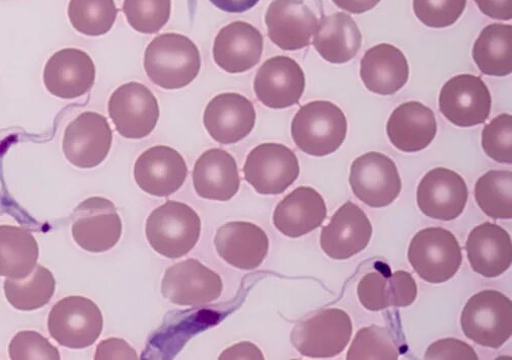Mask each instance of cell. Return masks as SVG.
<instances>
[{"label":"cell","instance_id":"6da1fadb","mask_svg":"<svg viewBox=\"0 0 512 360\" xmlns=\"http://www.w3.org/2000/svg\"><path fill=\"white\" fill-rule=\"evenodd\" d=\"M200 69L199 49L186 36L160 35L145 49L146 75L162 89L179 90L189 86L198 77Z\"/></svg>","mask_w":512,"mask_h":360},{"label":"cell","instance_id":"7a4b0ae2","mask_svg":"<svg viewBox=\"0 0 512 360\" xmlns=\"http://www.w3.org/2000/svg\"><path fill=\"white\" fill-rule=\"evenodd\" d=\"M343 111L329 101H314L303 106L291 123V136L297 147L312 157L337 152L347 135Z\"/></svg>","mask_w":512,"mask_h":360},{"label":"cell","instance_id":"3957f363","mask_svg":"<svg viewBox=\"0 0 512 360\" xmlns=\"http://www.w3.org/2000/svg\"><path fill=\"white\" fill-rule=\"evenodd\" d=\"M201 234V220L189 205L169 200L146 221L145 235L160 255L179 259L194 249Z\"/></svg>","mask_w":512,"mask_h":360},{"label":"cell","instance_id":"277c9868","mask_svg":"<svg viewBox=\"0 0 512 360\" xmlns=\"http://www.w3.org/2000/svg\"><path fill=\"white\" fill-rule=\"evenodd\" d=\"M408 260L420 278L431 284L452 279L460 270L462 248L455 235L443 228H427L412 239Z\"/></svg>","mask_w":512,"mask_h":360},{"label":"cell","instance_id":"5b68a950","mask_svg":"<svg viewBox=\"0 0 512 360\" xmlns=\"http://www.w3.org/2000/svg\"><path fill=\"white\" fill-rule=\"evenodd\" d=\"M465 336L475 343L500 348L512 334V304L503 294L487 290L474 295L461 317Z\"/></svg>","mask_w":512,"mask_h":360},{"label":"cell","instance_id":"8992f818","mask_svg":"<svg viewBox=\"0 0 512 360\" xmlns=\"http://www.w3.org/2000/svg\"><path fill=\"white\" fill-rule=\"evenodd\" d=\"M103 327L100 308L92 300L80 296L60 300L48 317L51 337L69 349H85L94 345Z\"/></svg>","mask_w":512,"mask_h":360},{"label":"cell","instance_id":"52a82bcc","mask_svg":"<svg viewBox=\"0 0 512 360\" xmlns=\"http://www.w3.org/2000/svg\"><path fill=\"white\" fill-rule=\"evenodd\" d=\"M353 332L350 316L340 309H327L299 322L291 331L292 345L304 356L326 359L339 355Z\"/></svg>","mask_w":512,"mask_h":360},{"label":"cell","instance_id":"ba28073f","mask_svg":"<svg viewBox=\"0 0 512 360\" xmlns=\"http://www.w3.org/2000/svg\"><path fill=\"white\" fill-rule=\"evenodd\" d=\"M245 180L262 195H279L300 176L297 155L284 144L262 143L248 155L244 166Z\"/></svg>","mask_w":512,"mask_h":360},{"label":"cell","instance_id":"9c48e42d","mask_svg":"<svg viewBox=\"0 0 512 360\" xmlns=\"http://www.w3.org/2000/svg\"><path fill=\"white\" fill-rule=\"evenodd\" d=\"M73 240L91 253L113 249L122 236V222L115 204L103 197H91L73 211Z\"/></svg>","mask_w":512,"mask_h":360},{"label":"cell","instance_id":"30bf717a","mask_svg":"<svg viewBox=\"0 0 512 360\" xmlns=\"http://www.w3.org/2000/svg\"><path fill=\"white\" fill-rule=\"evenodd\" d=\"M112 142L113 131L107 118L88 111L68 124L62 150L71 165L80 169H93L106 160Z\"/></svg>","mask_w":512,"mask_h":360},{"label":"cell","instance_id":"8fae6325","mask_svg":"<svg viewBox=\"0 0 512 360\" xmlns=\"http://www.w3.org/2000/svg\"><path fill=\"white\" fill-rule=\"evenodd\" d=\"M222 277L196 259H188L168 268L162 281V294L172 304L202 307L221 298Z\"/></svg>","mask_w":512,"mask_h":360},{"label":"cell","instance_id":"7c38bea8","mask_svg":"<svg viewBox=\"0 0 512 360\" xmlns=\"http://www.w3.org/2000/svg\"><path fill=\"white\" fill-rule=\"evenodd\" d=\"M108 111L118 133L128 139L149 136L160 119V106L154 93L135 82L122 85L112 94Z\"/></svg>","mask_w":512,"mask_h":360},{"label":"cell","instance_id":"4fadbf2b","mask_svg":"<svg viewBox=\"0 0 512 360\" xmlns=\"http://www.w3.org/2000/svg\"><path fill=\"white\" fill-rule=\"evenodd\" d=\"M349 183L354 195L374 208L389 206L402 190V181L395 162L377 152L354 160Z\"/></svg>","mask_w":512,"mask_h":360},{"label":"cell","instance_id":"5bb4252c","mask_svg":"<svg viewBox=\"0 0 512 360\" xmlns=\"http://www.w3.org/2000/svg\"><path fill=\"white\" fill-rule=\"evenodd\" d=\"M469 198L466 181L455 171L435 168L420 181L417 204L421 212L436 221L451 222L464 212Z\"/></svg>","mask_w":512,"mask_h":360},{"label":"cell","instance_id":"9a60e30c","mask_svg":"<svg viewBox=\"0 0 512 360\" xmlns=\"http://www.w3.org/2000/svg\"><path fill=\"white\" fill-rule=\"evenodd\" d=\"M306 89V76L301 65L287 56H275L259 68L254 82L258 101L271 109L297 105Z\"/></svg>","mask_w":512,"mask_h":360},{"label":"cell","instance_id":"2e32d148","mask_svg":"<svg viewBox=\"0 0 512 360\" xmlns=\"http://www.w3.org/2000/svg\"><path fill=\"white\" fill-rule=\"evenodd\" d=\"M43 81L51 95L63 100L78 99L93 89L96 66L87 52L77 48H65L48 59Z\"/></svg>","mask_w":512,"mask_h":360},{"label":"cell","instance_id":"e0dca14e","mask_svg":"<svg viewBox=\"0 0 512 360\" xmlns=\"http://www.w3.org/2000/svg\"><path fill=\"white\" fill-rule=\"evenodd\" d=\"M492 98L488 87L479 77L460 75L449 80L440 94V110L453 124L473 127L489 117Z\"/></svg>","mask_w":512,"mask_h":360},{"label":"cell","instance_id":"ac0fdd59","mask_svg":"<svg viewBox=\"0 0 512 360\" xmlns=\"http://www.w3.org/2000/svg\"><path fill=\"white\" fill-rule=\"evenodd\" d=\"M372 236L369 216L358 205L347 201L322 230L321 247L333 260H347L365 250Z\"/></svg>","mask_w":512,"mask_h":360},{"label":"cell","instance_id":"d6986e66","mask_svg":"<svg viewBox=\"0 0 512 360\" xmlns=\"http://www.w3.org/2000/svg\"><path fill=\"white\" fill-rule=\"evenodd\" d=\"M265 23L268 37L277 47L297 51L310 46L318 19L305 0H273Z\"/></svg>","mask_w":512,"mask_h":360},{"label":"cell","instance_id":"ffe728a7","mask_svg":"<svg viewBox=\"0 0 512 360\" xmlns=\"http://www.w3.org/2000/svg\"><path fill=\"white\" fill-rule=\"evenodd\" d=\"M254 104L237 93L215 96L204 110L203 123L218 143L234 144L246 138L256 124Z\"/></svg>","mask_w":512,"mask_h":360},{"label":"cell","instance_id":"44dd1931","mask_svg":"<svg viewBox=\"0 0 512 360\" xmlns=\"http://www.w3.org/2000/svg\"><path fill=\"white\" fill-rule=\"evenodd\" d=\"M188 176L182 155L166 146H156L140 155L134 165L139 188L153 196L168 197L184 185Z\"/></svg>","mask_w":512,"mask_h":360},{"label":"cell","instance_id":"7402d4cb","mask_svg":"<svg viewBox=\"0 0 512 360\" xmlns=\"http://www.w3.org/2000/svg\"><path fill=\"white\" fill-rule=\"evenodd\" d=\"M264 38L246 22H234L218 32L213 44V59L228 74H243L261 60Z\"/></svg>","mask_w":512,"mask_h":360},{"label":"cell","instance_id":"603a6c76","mask_svg":"<svg viewBox=\"0 0 512 360\" xmlns=\"http://www.w3.org/2000/svg\"><path fill=\"white\" fill-rule=\"evenodd\" d=\"M326 218L327 206L323 196L312 187L302 186L278 203L273 224L282 235L297 239L317 230Z\"/></svg>","mask_w":512,"mask_h":360},{"label":"cell","instance_id":"cb8c5ba5","mask_svg":"<svg viewBox=\"0 0 512 360\" xmlns=\"http://www.w3.org/2000/svg\"><path fill=\"white\" fill-rule=\"evenodd\" d=\"M214 245L219 257L242 270L258 268L268 255L269 239L258 226L232 222L217 230Z\"/></svg>","mask_w":512,"mask_h":360},{"label":"cell","instance_id":"d4e9b609","mask_svg":"<svg viewBox=\"0 0 512 360\" xmlns=\"http://www.w3.org/2000/svg\"><path fill=\"white\" fill-rule=\"evenodd\" d=\"M409 74L404 53L387 43L369 49L360 62V78L365 88L381 96L398 93L407 84Z\"/></svg>","mask_w":512,"mask_h":360},{"label":"cell","instance_id":"484cf974","mask_svg":"<svg viewBox=\"0 0 512 360\" xmlns=\"http://www.w3.org/2000/svg\"><path fill=\"white\" fill-rule=\"evenodd\" d=\"M437 133L433 111L420 102L398 106L387 124V134L393 146L403 153H418L430 146Z\"/></svg>","mask_w":512,"mask_h":360},{"label":"cell","instance_id":"4316f807","mask_svg":"<svg viewBox=\"0 0 512 360\" xmlns=\"http://www.w3.org/2000/svg\"><path fill=\"white\" fill-rule=\"evenodd\" d=\"M193 186L204 199L229 201L240 190L241 178L235 158L222 149H211L197 160Z\"/></svg>","mask_w":512,"mask_h":360},{"label":"cell","instance_id":"83f0119b","mask_svg":"<svg viewBox=\"0 0 512 360\" xmlns=\"http://www.w3.org/2000/svg\"><path fill=\"white\" fill-rule=\"evenodd\" d=\"M466 251L472 269L483 277H498L511 266V238L495 224L487 222L476 227L468 237Z\"/></svg>","mask_w":512,"mask_h":360},{"label":"cell","instance_id":"f1b7e54d","mask_svg":"<svg viewBox=\"0 0 512 360\" xmlns=\"http://www.w3.org/2000/svg\"><path fill=\"white\" fill-rule=\"evenodd\" d=\"M313 44L326 61L343 64L357 55L362 45V35L349 15L335 13L318 21Z\"/></svg>","mask_w":512,"mask_h":360},{"label":"cell","instance_id":"f546056e","mask_svg":"<svg viewBox=\"0 0 512 360\" xmlns=\"http://www.w3.org/2000/svg\"><path fill=\"white\" fill-rule=\"evenodd\" d=\"M39 245L27 230L14 226H0V276L23 279L37 265Z\"/></svg>","mask_w":512,"mask_h":360},{"label":"cell","instance_id":"4dcf8cb0","mask_svg":"<svg viewBox=\"0 0 512 360\" xmlns=\"http://www.w3.org/2000/svg\"><path fill=\"white\" fill-rule=\"evenodd\" d=\"M512 28L492 24L483 29L473 47V59L482 74L507 77L512 71Z\"/></svg>","mask_w":512,"mask_h":360},{"label":"cell","instance_id":"1f68e13d","mask_svg":"<svg viewBox=\"0 0 512 360\" xmlns=\"http://www.w3.org/2000/svg\"><path fill=\"white\" fill-rule=\"evenodd\" d=\"M4 288L8 302L15 309L31 312L49 304L56 290V280L49 269L36 265L23 279L7 278Z\"/></svg>","mask_w":512,"mask_h":360},{"label":"cell","instance_id":"d6a6232c","mask_svg":"<svg viewBox=\"0 0 512 360\" xmlns=\"http://www.w3.org/2000/svg\"><path fill=\"white\" fill-rule=\"evenodd\" d=\"M475 199L481 210L493 220L512 219V174L489 171L475 185Z\"/></svg>","mask_w":512,"mask_h":360},{"label":"cell","instance_id":"836d02e7","mask_svg":"<svg viewBox=\"0 0 512 360\" xmlns=\"http://www.w3.org/2000/svg\"><path fill=\"white\" fill-rule=\"evenodd\" d=\"M67 13L79 33L98 37L111 31L118 10L114 0H70Z\"/></svg>","mask_w":512,"mask_h":360},{"label":"cell","instance_id":"e575fe53","mask_svg":"<svg viewBox=\"0 0 512 360\" xmlns=\"http://www.w3.org/2000/svg\"><path fill=\"white\" fill-rule=\"evenodd\" d=\"M399 357L400 348L390 329L372 325L357 332L346 358L347 360H397Z\"/></svg>","mask_w":512,"mask_h":360},{"label":"cell","instance_id":"d590c367","mask_svg":"<svg viewBox=\"0 0 512 360\" xmlns=\"http://www.w3.org/2000/svg\"><path fill=\"white\" fill-rule=\"evenodd\" d=\"M171 0H124L123 13L128 24L141 34H156L169 22Z\"/></svg>","mask_w":512,"mask_h":360},{"label":"cell","instance_id":"8d00e7d4","mask_svg":"<svg viewBox=\"0 0 512 360\" xmlns=\"http://www.w3.org/2000/svg\"><path fill=\"white\" fill-rule=\"evenodd\" d=\"M360 304L371 312H380L393 307V277L391 269H377L365 274L357 285Z\"/></svg>","mask_w":512,"mask_h":360},{"label":"cell","instance_id":"74e56055","mask_svg":"<svg viewBox=\"0 0 512 360\" xmlns=\"http://www.w3.org/2000/svg\"><path fill=\"white\" fill-rule=\"evenodd\" d=\"M467 0H413L416 18L426 27L443 29L455 25L462 17Z\"/></svg>","mask_w":512,"mask_h":360},{"label":"cell","instance_id":"f35d334b","mask_svg":"<svg viewBox=\"0 0 512 360\" xmlns=\"http://www.w3.org/2000/svg\"><path fill=\"white\" fill-rule=\"evenodd\" d=\"M485 154L499 164H512V117L500 114L485 125L482 132Z\"/></svg>","mask_w":512,"mask_h":360},{"label":"cell","instance_id":"ab89813d","mask_svg":"<svg viewBox=\"0 0 512 360\" xmlns=\"http://www.w3.org/2000/svg\"><path fill=\"white\" fill-rule=\"evenodd\" d=\"M13 360H59L60 353L47 338L35 331H21L12 339L9 346Z\"/></svg>","mask_w":512,"mask_h":360},{"label":"cell","instance_id":"60d3db41","mask_svg":"<svg viewBox=\"0 0 512 360\" xmlns=\"http://www.w3.org/2000/svg\"><path fill=\"white\" fill-rule=\"evenodd\" d=\"M426 360H478L474 348L455 338H446L433 342L426 350Z\"/></svg>","mask_w":512,"mask_h":360},{"label":"cell","instance_id":"b9f144b4","mask_svg":"<svg viewBox=\"0 0 512 360\" xmlns=\"http://www.w3.org/2000/svg\"><path fill=\"white\" fill-rule=\"evenodd\" d=\"M96 360L101 359H138L136 351L123 339L110 338L102 341L95 354Z\"/></svg>","mask_w":512,"mask_h":360},{"label":"cell","instance_id":"7bdbcfd3","mask_svg":"<svg viewBox=\"0 0 512 360\" xmlns=\"http://www.w3.org/2000/svg\"><path fill=\"white\" fill-rule=\"evenodd\" d=\"M479 10L487 17L510 21L512 18V0H474Z\"/></svg>","mask_w":512,"mask_h":360},{"label":"cell","instance_id":"ee69618b","mask_svg":"<svg viewBox=\"0 0 512 360\" xmlns=\"http://www.w3.org/2000/svg\"><path fill=\"white\" fill-rule=\"evenodd\" d=\"M219 359H265L258 346L250 342H242L228 348Z\"/></svg>","mask_w":512,"mask_h":360},{"label":"cell","instance_id":"f6af8a7d","mask_svg":"<svg viewBox=\"0 0 512 360\" xmlns=\"http://www.w3.org/2000/svg\"><path fill=\"white\" fill-rule=\"evenodd\" d=\"M217 9L230 14H242L255 8L260 0H209Z\"/></svg>","mask_w":512,"mask_h":360},{"label":"cell","instance_id":"bcb514c9","mask_svg":"<svg viewBox=\"0 0 512 360\" xmlns=\"http://www.w3.org/2000/svg\"><path fill=\"white\" fill-rule=\"evenodd\" d=\"M333 3L343 11L360 15L376 8L381 0H333Z\"/></svg>","mask_w":512,"mask_h":360}]
</instances>
